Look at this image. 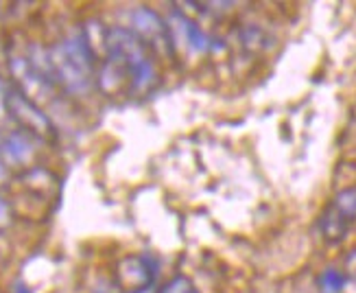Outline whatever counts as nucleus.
I'll return each instance as SVG.
<instances>
[{
	"label": "nucleus",
	"mask_w": 356,
	"mask_h": 293,
	"mask_svg": "<svg viewBox=\"0 0 356 293\" xmlns=\"http://www.w3.org/2000/svg\"><path fill=\"white\" fill-rule=\"evenodd\" d=\"M105 44L107 51H110V59L131 77L134 88L143 90L151 86V81L156 79V68H153L147 55V44L134 31L112 29L107 33Z\"/></svg>",
	"instance_id": "obj_2"
},
{
	"label": "nucleus",
	"mask_w": 356,
	"mask_h": 293,
	"mask_svg": "<svg viewBox=\"0 0 356 293\" xmlns=\"http://www.w3.org/2000/svg\"><path fill=\"white\" fill-rule=\"evenodd\" d=\"M160 293H199L195 283L188 278V276H175L173 280H168Z\"/></svg>",
	"instance_id": "obj_12"
},
{
	"label": "nucleus",
	"mask_w": 356,
	"mask_h": 293,
	"mask_svg": "<svg viewBox=\"0 0 356 293\" xmlns=\"http://www.w3.org/2000/svg\"><path fill=\"white\" fill-rule=\"evenodd\" d=\"M348 223H350V221L330 204V206L326 208V212H323V217H321V232H323V239L330 241V243L343 241V237H346V232H348Z\"/></svg>",
	"instance_id": "obj_7"
},
{
	"label": "nucleus",
	"mask_w": 356,
	"mask_h": 293,
	"mask_svg": "<svg viewBox=\"0 0 356 293\" xmlns=\"http://www.w3.org/2000/svg\"><path fill=\"white\" fill-rule=\"evenodd\" d=\"M7 110L15 120L20 122V125H24L26 132H33L38 136H46V134H51V129H53L49 118H46V114L40 112L38 107L18 90L7 92Z\"/></svg>",
	"instance_id": "obj_5"
},
{
	"label": "nucleus",
	"mask_w": 356,
	"mask_h": 293,
	"mask_svg": "<svg viewBox=\"0 0 356 293\" xmlns=\"http://www.w3.org/2000/svg\"><path fill=\"white\" fill-rule=\"evenodd\" d=\"M9 214H11V212H9L7 202H5L3 197H0V225H7V223H9V219H11Z\"/></svg>",
	"instance_id": "obj_13"
},
{
	"label": "nucleus",
	"mask_w": 356,
	"mask_h": 293,
	"mask_svg": "<svg viewBox=\"0 0 356 293\" xmlns=\"http://www.w3.org/2000/svg\"><path fill=\"white\" fill-rule=\"evenodd\" d=\"M51 66L53 74L74 95H81L90 88L92 72H95V53L83 31L55 46L51 53Z\"/></svg>",
	"instance_id": "obj_1"
},
{
	"label": "nucleus",
	"mask_w": 356,
	"mask_h": 293,
	"mask_svg": "<svg viewBox=\"0 0 356 293\" xmlns=\"http://www.w3.org/2000/svg\"><path fill=\"white\" fill-rule=\"evenodd\" d=\"M346 271L352 276V278H356V250L346 258Z\"/></svg>",
	"instance_id": "obj_14"
},
{
	"label": "nucleus",
	"mask_w": 356,
	"mask_h": 293,
	"mask_svg": "<svg viewBox=\"0 0 356 293\" xmlns=\"http://www.w3.org/2000/svg\"><path fill=\"white\" fill-rule=\"evenodd\" d=\"M343 285H346V276L339 269H332V267H328L319 278V287L323 293H341Z\"/></svg>",
	"instance_id": "obj_11"
},
{
	"label": "nucleus",
	"mask_w": 356,
	"mask_h": 293,
	"mask_svg": "<svg viewBox=\"0 0 356 293\" xmlns=\"http://www.w3.org/2000/svg\"><path fill=\"white\" fill-rule=\"evenodd\" d=\"M241 38H243V44L247 46V49H252V51H260V49H265L269 38L267 33L262 31L260 26L256 24H247L243 31H241Z\"/></svg>",
	"instance_id": "obj_10"
},
{
	"label": "nucleus",
	"mask_w": 356,
	"mask_h": 293,
	"mask_svg": "<svg viewBox=\"0 0 356 293\" xmlns=\"http://www.w3.org/2000/svg\"><path fill=\"white\" fill-rule=\"evenodd\" d=\"M116 280L122 291L127 293H145L156 280V265L149 256L136 254L127 256L116 269Z\"/></svg>",
	"instance_id": "obj_4"
},
{
	"label": "nucleus",
	"mask_w": 356,
	"mask_h": 293,
	"mask_svg": "<svg viewBox=\"0 0 356 293\" xmlns=\"http://www.w3.org/2000/svg\"><path fill=\"white\" fill-rule=\"evenodd\" d=\"M168 26H171V33H173V38H175V33H179L181 35V40L191 46V49H195V51H208L210 49V40H208V35L201 31L191 18H186L184 13H179V11H173V15H171V20H168Z\"/></svg>",
	"instance_id": "obj_6"
},
{
	"label": "nucleus",
	"mask_w": 356,
	"mask_h": 293,
	"mask_svg": "<svg viewBox=\"0 0 356 293\" xmlns=\"http://www.w3.org/2000/svg\"><path fill=\"white\" fill-rule=\"evenodd\" d=\"M15 293H29V289H24L22 285H18V287H15Z\"/></svg>",
	"instance_id": "obj_15"
},
{
	"label": "nucleus",
	"mask_w": 356,
	"mask_h": 293,
	"mask_svg": "<svg viewBox=\"0 0 356 293\" xmlns=\"http://www.w3.org/2000/svg\"><path fill=\"white\" fill-rule=\"evenodd\" d=\"M3 147H5V153H7V156L13 158V160H18V162L29 160V158H31V153H33V149H31V143H29V136H26V134H20V132L9 134V136L5 138Z\"/></svg>",
	"instance_id": "obj_8"
},
{
	"label": "nucleus",
	"mask_w": 356,
	"mask_h": 293,
	"mask_svg": "<svg viewBox=\"0 0 356 293\" xmlns=\"http://www.w3.org/2000/svg\"><path fill=\"white\" fill-rule=\"evenodd\" d=\"M332 206L341 212L348 221L356 219V187H348L343 191H339Z\"/></svg>",
	"instance_id": "obj_9"
},
{
	"label": "nucleus",
	"mask_w": 356,
	"mask_h": 293,
	"mask_svg": "<svg viewBox=\"0 0 356 293\" xmlns=\"http://www.w3.org/2000/svg\"><path fill=\"white\" fill-rule=\"evenodd\" d=\"M131 26L134 33L140 38L147 46H153L156 51L173 53V33L168 22L162 18L158 11L149 7H138L131 11Z\"/></svg>",
	"instance_id": "obj_3"
}]
</instances>
